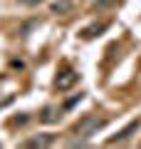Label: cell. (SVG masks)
<instances>
[{
	"label": "cell",
	"instance_id": "5b68a950",
	"mask_svg": "<svg viewBox=\"0 0 141 149\" xmlns=\"http://www.w3.org/2000/svg\"><path fill=\"white\" fill-rule=\"evenodd\" d=\"M104 30H106V22H94V25H89V27H84V30H82V37H84V40H89V37L99 35V32H104Z\"/></svg>",
	"mask_w": 141,
	"mask_h": 149
},
{
	"label": "cell",
	"instance_id": "ba28073f",
	"mask_svg": "<svg viewBox=\"0 0 141 149\" xmlns=\"http://www.w3.org/2000/svg\"><path fill=\"white\" fill-rule=\"evenodd\" d=\"M40 119H42V122H52V119H55V114H52V109H50V107H47V109L42 112V117H40Z\"/></svg>",
	"mask_w": 141,
	"mask_h": 149
},
{
	"label": "cell",
	"instance_id": "7a4b0ae2",
	"mask_svg": "<svg viewBox=\"0 0 141 149\" xmlns=\"http://www.w3.org/2000/svg\"><path fill=\"white\" fill-rule=\"evenodd\" d=\"M74 82H77V72H74V70H64V72H59V74H57L55 87H57V90H69Z\"/></svg>",
	"mask_w": 141,
	"mask_h": 149
},
{
	"label": "cell",
	"instance_id": "6da1fadb",
	"mask_svg": "<svg viewBox=\"0 0 141 149\" xmlns=\"http://www.w3.org/2000/svg\"><path fill=\"white\" fill-rule=\"evenodd\" d=\"M102 127H104V119H97V117H82V119H79V124L74 127L77 142H72V144H82V142H87V139L92 137V134H97Z\"/></svg>",
	"mask_w": 141,
	"mask_h": 149
},
{
	"label": "cell",
	"instance_id": "8992f818",
	"mask_svg": "<svg viewBox=\"0 0 141 149\" xmlns=\"http://www.w3.org/2000/svg\"><path fill=\"white\" fill-rule=\"evenodd\" d=\"M50 8H52V13H57V15H64V13L72 10V0H55Z\"/></svg>",
	"mask_w": 141,
	"mask_h": 149
},
{
	"label": "cell",
	"instance_id": "52a82bcc",
	"mask_svg": "<svg viewBox=\"0 0 141 149\" xmlns=\"http://www.w3.org/2000/svg\"><path fill=\"white\" fill-rule=\"evenodd\" d=\"M116 0H94V8H109V5H114Z\"/></svg>",
	"mask_w": 141,
	"mask_h": 149
},
{
	"label": "cell",
	"instance_id": "3957f363",
	"mask_svg": "<svg viewBox=\"0 0 141 149\" xmlns=\"http://www.w3.org/2000/svg\"><path fill=\"white\" fill-rule=\"evenodd\" d=\"M139 124H141V122H139V119H131V122H129V124H126V127H124V129H121V132H119V134H116V137H111V139H109V144H116V142H126V139H129V137H131V134H134V132H136V129H139Z\"/></svg>",
	"mask_w": 141,
	"mask_h": 149
},
{
	"label": "cell",
	"instance_id": "277c9868",
	"mask_svg": "<svg viewBox=\"0 0 141 149\" xmlns=\"http://www.w3.org/2000/svg\"><path fill=\"white\" fill-rule=\"evenodd\" d=\"M50 144H55V134H37V137H32V139H27L25 142V147H30V149H42V147H50Z\"/></svg>",
	"mask_w": 141,
	"mask_h": 149
}]
</instances>
